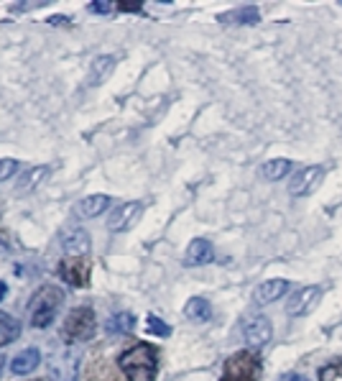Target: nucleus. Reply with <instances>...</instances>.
I'll return each instance as SVG.
<instances>
[{"instance_id":"obj_25","label":"nucleus","mask_w":342,"mask_h":381,"mask_svg":"<svg viewBox=\"0 0 342 381\" xmlns=\"http://www.w3.org/2000/svg\"><path fill=\"white\" fill-rule=\"evenodd\" d=\"M87 8H89V13L105 15V13H112V10H115V3H107V0H92Z\"/></svg>"},{"instance_id":"obj_26","label":"nucleus","mask_w":342,"mask_h":381,"mask_svg":"<svg viewBox=\"0 0 342 381\" xmlns=\"http://www.w3.org/2000/svg\"><path fill=\"white\" fill-rule=\"evenodd\" d=\"M120 10H133V13H138L141 10V3H118Z\"/></svg>"},{"instance_id":"obj_22","label":"nucleus","mask_w":342,"mask_h":381,"mask_svg":"<svg viewBox=\"0 0 342 381\" xmlns=\"http://www.w3.org/2000/svg\"><path fill=\"white\" fill-rule=\"evenodd\" d=\"M320 381H342V359H332L320 366Z\"/></svg>"},{"instance_id":"obj_1","label":"nucleus","mask_w":342,"mask_h":381,"mask_svg":"<svg viewBox=\"0 0 342 381\" xmlns=\"http://www.w3.org/2000/svg\"><path fill=\"white\" fill-rule=\"evenodd\" d=\"M118 366L123 368L128 381H156V371H158L156 348L149 343L133 345L131 351L120 353Z\"/></svg>"},{"instance_id":"obj_14","label":"nucleus","mask_w":342,"mask_h":381,"mask_svg":"<svg viewBox=\"0 0 342 381\" xmlns=\"http://www.w3.org/2000/svg\"><path fill=\"white\" fill-rule=\"evenodd\" d=\"M112 69H115V57H97V59L92 62V67H89L87 85H89V87L103 85L105 80L112 75Z\"/></svg>"},{"instance_id":"obj_11","label":"nucleus","mask_w":342,"mask_h":381,"mask_svg":"<svg viewBox=\"0 0 342 381\" xmlns=\"http://www.w3.org/2000/svg\"><path fill=\"white\" fill-rule=\"evenodd\" d=\"M215 261V248L207 238H194L186 248L184 266H205V264Z\"/></svg>"},{"instance_id":"obj_27","label":"nucleus","mask_w":342,"mask_h":381,"mask_svg":"<svg viewBox=\"0 0 342 381\" xmlns=\"http://www.w3.org/2000/svg\"><path fill=\"white\" fill-rule=\"evenodd\" d=\"M278 381H309V379L302 374H283V376H278Z\"/></svg>"},{"instance_id":"obj_8","label":"nucleus","mask_w":342,"mask_h":381,"mask_svg":"<svg viewBox=\"0 0 342 381\" xmlns=\"http://www.w3.org/2000/svg\"><path fill=\"white\" fill-rule=\"evenodd\" d=\"M89 269H92V264H89L87 256H69L64 261L59 264V277L64 282H69L72 287H87L89 285Z\"/></svg>"},{"instance_id":"obj_7","label":"nucleus","mask_w":342,"mask_h":381,"mask_svg":"<svg viewBox=\"0 0 342 381\" xmlns=\"http://www.w3.org/2000/svg\"><path fill=\"white\" fill-rule=\"evenodd\" d=\"M141 213H143L141 202H123V205H118V208L110 213V217H107V231L110 233L131 231V228L138 223Z\"/></svg>"},{"instance_id":"obj_3","label":"nucleus","mask_w":342,"mask_h":381,"mask_svg":"<svg viewBox=\"0 0 342 381\" xmlns=\"http://www.w3.org/2000/svg\"><path fill=\"white\" fill-rule=\"evenodd\" d=\"M97 330V320L92 307H75L64 320L61 336L67 338L69 343H82V340H92Z\"/></svg>"},{"instance_id":"obj_24","label":"nucleus","mask_w":342,"mask_h":381,"mask_svg":"<svg viewBox=\"0 0 342 381\" xmlns=\"http://www.w3.org/2000/svg\"><path fill=\"white\" fill-rule=\"evenodd\" d=\"M15 172H18V161L15 159H0V182H6Z\"/></svg>"},{"instance_id":"obj_28","label":"nucleus","mask_w":342,"mask_h":381,"mask_svg":"<svg viewBox=\"0 0 342 381\" xmlns=\"http://www.w3.org/2000/svg\"><path fill=\"white\" fill-rule=\"evenodd\" d=\"M6 294H8V287H6V285H3V282H0V299L6 297Z\"/></svg>"},{"instance_id":"obj_4","label":"nucleus","mask_w":342,"mask_h":381,"mask_svg":"<svg viewBox=\"0 0 342 381\" xmlns=\"http://www.w3.org/2000/svg\"><path fill=\"white\" fill-rule=\"evenodd\" d=\"M260 359L253 351H238L225 361L223 379L220 381H258Z\"/></svg>"},{"instance_id":"obj_18","label":"nucleus","mask_w":342,"mask_h":381,"mask_svg":"<svg viewBox=\"0 0 342 381\" xmlns=\"http://www.w3.org/2000/svg\"><path fill=\"white\" fill-rule=\"evenodd\" d=\"M184 315L194 322H207L209 317H212V305H209L205 297H192L186 302Z\"/></svg>"},{"instance_id":"obj_13","label":"nucleus","mask_w":342,"mask_h":381,"mask_svg":"<svg viewBox=\"0 0 342 381\" xmlns=\"http://www.w3.org/2000/svg\"><path fill=\"white\" fill-rule=\"evenodd\" d=\"M38 364H41V353H38L36 348H26V351H21L18 356H13L10 371H13V374H31V371H36Z\"/></svg>"},{"instance_id":"obj_29","label":"nucleus","mask_w":342,"mask_h":381,"mask_svg":"<svg viewBox=\"0 0 342 381\" xmlns=\"http://www.w3.org/2000/svg\"><path fill=\"white\" fill-rule=\"evenodd\" d=\"M3 366H6V359H3V356H0V371H3Z\"/></svg>"},{"instance_id":"obj_2","label":"nucleus","mask_w":342,"mask_h":381,"mask_svg":"<svg viewBox=\"0 0 342 381\" xmlns=\"http://www.w3.org/2000/svg\"><path fill=\"white\" fill-rule=\"evenodd\" d=\"M61 302H64V292L59 287L46 285L36 289V294L29 302V322L34 328H49L59 312Z\"/></svg>"},{"instance_id":"obj_17","label":"nucleus","mask_w":342,"mask_h":381,"mask_svg":"<svg viewBox=\"0 0 342 381\" xmlns=\"http://www.w3.org/2000/svg\"><path fill=\"white\" fill-rule=\"evenodd\" d=\"M291 169H294V164H291L289 159H274V161H266V164L260 166V177L268 182H278L283 180Z\"/></svg>"},{"instance_id":"obj_5","label":"nucleus","mask_w":342,"mask_h":381,"mask_svg":"<svg viewBox=\"0 0 342 381\" xmlns=\"http://www.w3.org/2000/svg\"><path fill=\"white\" fill-rule=\"evenodd\" d=\"M325 182V166H304L299 169L289 182V194L291 197H306Z\"/></svg>"},{"instance_id":"obj_16","label":"nucleus","mask_w":342,"mask_h":381,"mask_svg":"<svg viewBox=\"0 0 342 381\" xmlns=\"http://www.w3.org/2000/svg\"><path fill=\"white\" fill-rule=\"evenodd\" d=\"M49 172H52L49 166H34L31 172H26L21 180H18V185H15V192H18V194L34 192V189L38 187V182H44L46 177H49Z\"/></svg>"},{"instance_id":"obj_30","label":"nucleus","mask_w":342,"mask_h":381,"mask_svg":"<svg viewBox=\"0 0 342 381\" xmlns=\"http://www.w3.org/2000/svg\"><path fill=\"white\" fill-rule=\"evenodd\" d=\"M34 381H41V379H34Z\"/></svg>"},{"instance_id":"obj_6","label":"nucleus","mask_w":342,"mask_h":381,"mask_svg":"<svg viewBox=\"0 0 342 381\" xmlns=\"http://www.w3.org/2000/svg\"><path fill=\"white\" fill-rule=\"evenodd\" d=\"M240 333H243V340H246L251 348H260V345H266L268 340H271L274 328H271L268 317H263V315H253V317H246V320H243Z\"/></svg>"},{"instance_id":"obj_21","label":"nucleus","mask_w":342,"mask_h":381,"mask_svg":"<svg viewBox=\"0 0 342 381\" xmlns=\"http://www.w3.org/2000/svg\"><path fill=\"white\" fill-rule=\"evenodd\" d=\"M135 328V317L131 312H118L112 320H107V333H131Z\"/></svg>"},{"instance_id":"obj_20","label":"nucleus","mask_w":342,"mask_h":381,"mask_svg":"<svg viewBox=\"0 0 342 381\" xmlns=\"http://www.w3.org/2000/svg\"><path fill=\"white\" fill-rule=\"evenodd\" d=\"M18 336H21V322L10 317L8 312H0V348L13 343Z\"/></svg>"},{"instance_id":"obj_23","label":"nucleus","mask_w":342,"mask_h":381,"mask_svg":"<svg viewBox=\"0 0 342 381\" xmlns=\"http://www.w3.org/2000/svg\"><path fill=\"white\" fill-rule=\"evenodd\" d=\"M146 328H149L151 336H158V338H169L171 336V328L166 325L158 315H149V320H146Z\"/></svg>"},{"instance_id":"obj_12","label":"nucleus","mask_w":342,"mask_h":381,"mask_svg":"<svg viewBox=\"0 0 342 381\" xmlns=\"http://www.w3.org/2000/svg\"><path fill=\"white\" fill-rule=\"evenodd\" d=\"M286 289H289V282H286V279H268V282L255 287L253 292L255 305H271V302H276L281 294H286Z\"/></svg>"},{"instance_id":"obj_15","label":"nucleus","mask_w":342,"mask_h":381,"mask_svg":"<svg viewBox=\"0 0 342 381\" xmlns=\"http://www.w3.org/2000/svg\"><path fill=\"white\" fill-rule=\"evenodd\" d=\"M107 208H110V197H107V194H89V197H84V200L77 205V213L82 217H97Z\"/></svg>"},{"instance_id":"obj_9","label":"nucleus","mask_w":342,"mask_h":381,"mask_svg":"<svg viewBox=\"0 0 342 381\" xmlns=\"http://www.w3.org/2000/svg\"><path fill=\"white\" fill-rule=\"evenodd\" d=\"M320 297H322V287H317V285L302 287L297 294H291L289 297V302H286V312H289L291 317H302V315L312 312L314 307H317V302H320Z\"/></svg>"},{"instance_id":"obj_19","label":"nucleus","mask_w":342,"mask_h":381,"mask_svg":"<svg viewBox=\"0 0 342 381\" xmlns=\"http://www.w3.org/2000/svg\"><path fill=\"white\" fill-rule=\"evenodd\" d=\"M258 8L255 6H246V8H238V10H232V13H223L220 15V23H240V26H253L258 23Z\"/></svg>"},{"instance_id":"obj_10","label":"nucleus","mask_w":342,"mask_h":381,"mask_svg":"<svg viewBox=\"0 0 342 381\" xmlns=\"http://www.w3.org/2000/svg\"><path fill=\"white\" fill-rule=\"evenodd\" d=\"M64 254L69 256H89V248H92V240H89V233L82 231V228H69V231L61 233L59 238Z\"/></svg>"}]
</instances>
